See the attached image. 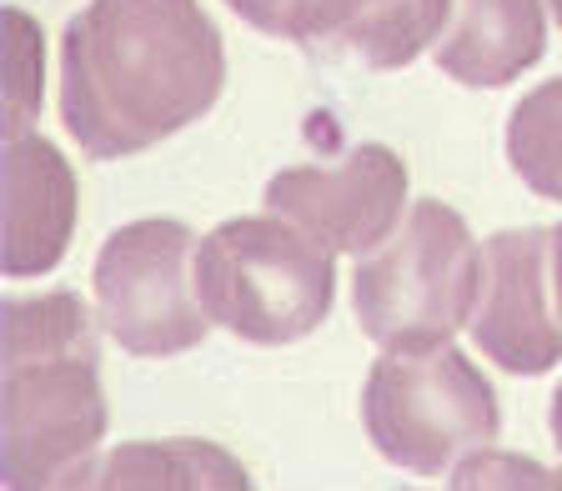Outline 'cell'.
Returning a JSON list of instances; mask_svg holds the SVG:
<instances>
[{"label":"cell","instance_id":"cell-1","mask_svg":"<svg viewBox=\"0 0 562 491\" xmlns=\"http://www.w3.org/2000/svg\"><path fill=\"white\" fill-rule=\"evenodd\" d=\"M222 85V31L196 0H91L60 41V121L91 161L151 151Z\"/></svg>","mask_w":562,"mask_h":491},{"label":"cell","instance_id":"cell-2","mask_svg":"<svg viewBox=\"0 0 562 491\" xmlns=\"http://www.w3.org/2000/svg\"><path fill=\"white\" fill-rule=\"evenodd\" d=\"M105 436L101 331L70 292L5 301V487H81Z\"/></svg>","mask_w":562,"mask_h":491},{"label":"cell","instance_id":"cell-3","mask_svg":"<svg viewBox=\"0 0 562 491\" xmlns=\"http://www.w3.org/2000/svg\"><path fill=\"white\" fill-rule=\"evenodd\" d=\"M196 292L206 316L232 336L286 346L327 321L337 271L331 251L271 210L222 221L196 246Z\"/></svg>","mask_w":562,"mask_h":491},{"label":"cell","instance_id":"cell-4","mask_svg":"<svg viewBox=\"0 0 562 491\" xmlns=\"http://www.w3.org/2000/svg\"><path fill=\"white\" fill-rule=\"evenodd\" d=\"M482 292V251L468 221L442 201H417L407 226L351 276L357 327L382 351L447 346L472 321Z\"/></svg>","mask_w":562,"mask_h":491},{"label":"cell","instance_id":"cell-5","mask_svg":"<svg viewBox=\"0 0 562 491\" xmlns=\"http://www.w3.org/2000/svg\"><path fill=\"white\" fill-rule=\"evenodd\" d=\"M362 426L392 467L447 477L462 456L492 446L503 411L472 356L447 341L432 351H386L367 376Z\"/></svg>","mask_w":562,"mask_h":491},{"label":"cell","instance_id":"cell-6","mask_svg":"<svg viewBox=\"0 0 562 491\" xmlns=\"http://www.w3.org/2000/svg\"><path fill=\"white\" fill-rule=\"evenodd\" d=\"M95 316L126 356H181L206 336V306L181 221H131L95 256Z\"/></svg>","mask_w":562,"mask_h":491},{"label":"cell","instance_id":"cell-7","mask_svg":"<svg viewBox=\"0 0 562 491\" xmlns=\"http://www.w3.org/2000/svg\"><path fill=\"white\" fill-rule=\"evenodd\" d=\"M267 210L306 231L331 256H372L402 226L407 165L386 146H357L337 165H292L271 175Z\"/></svg>","mask_w":562,"mask_h":491},{"label":"cell","instance_id":"cell-8","mask_svg":"<svg viewBox=\"0 0 562 491\" xmlns=\"http://www.w3.org/2000/svg\"><path fill=\"white\" fill-rule=\"evenodd\" d=\"M246 25L292 41L316 60L397 70L442 35L452 0H226Z\"/></svg>","mask_w":562,"mask_h":491},{"label":"cell","instance_id":"cell-9","mask_svg":"<svg viewBox=\"0 0 562 491\" xmlns=\"http://www.w3.org/2000/svg\"><path fill=\"white\" fill-rule=\"evenodd\" d=\"M552 231H497L482 251L472 341L513 376H542L562 362V321L548 301Z\"/></svg>","mask_w":562,"mask_h":491},{"label":"cell","instance_id":"cell-10","mask_svg":"<svg viewBox=\"0 0 562 491\" xmlns=\"http://www.w3.org/2000/svg\"><path fill=\"white\" fill-rule=\"evenodd\" d=\"M76 175L41 136H11L5 146V276H41L70 246Z\"/></svg>","mask_w":562,"mask_h":491},{"label":"cell","instance_id":"cell-11","mask_svg":"<svg viewBox=\"0 0 562 491\" xmlns=\"http://www.w3.org/2000/svg\"><path fill=\"white\" fill-rule=\"evenodd\" d=\"M542 46V0H452L437 35V66L462 85H507L538 66Z\"/></svg>","mask_w":562,"mask_h":491},{"label":"cell","instance_id":"cell-12","mask_svg":"<svg viewBox=\"0 0 562 491\" xmlns=\"http://www.w3.org/2000/svg\"><path fill=\"white\" fill-rule=\"evenodd\" d=\"M95 487H251L246 467L206 442H146L121 446L86 471Z\"/></svg>","mask_w":562,"mask_h":491},{"label":"cell","instance_id":"cell-13","mask_svg":"<svg viewBox=\"0 0 562 491\" xmlns=\"http://www.w3.org/2000/svg\"><path fill=\"white\" fill-rule=\"evenodd\" d=\"M507 161L532 196L562 201V76L517 101L507 121Z\"/></svg>","mask_w":562,"mask_h":491},{"label":"cell","instance_id":"cell-14","mask_svg":"<svg viewBox=\"0 0 562 491\" xmlns=\"http://www.w3.org/2000/svg\"><path fill=\"white\" fill-rule=\"evenodd\" d=\"M41 105V35L25 11H5V130L25 136Z\"/></svg>","mask_w":562,"mask_h":491},{"label":"cell","instance_id":"cell-15","mask_svg":"<svg viewBox=\"0 0 562 491\" xmlns=\"http://www.w3.org/2000/svg\"><path fill=\"white\" fill-rule=\"evenodd\" d=\"M552 306L562 321V226H552Z\"/></svg>","mask_w":562,"mask_h":491},{"label":"cell","instance_id":"cell-16","mask_svg":"<svg viewBox=\"0 0 562 491\" xmlns=\"http://www.w3.org/2000/svg\"><path fill=\"white\" fill-rule=\"evenodd\" d=\"M552 442H558V456H562V386L552 391Z\"/></svg>","mask_w":562,"mask_h":491},{"label":"cell","instance_id":"cell-17","mask_svg":"<svg viewBox=\"0 0 562 491\" xmlns=\"http://www.w3.org/2000/svg\"><path fill=\"white\" fill-rule=\"evenodd\" d=\"M548 5H552V15H558V25H562V0H548Z\"/></svg>","mask_w":562,"mask_h":491}]
</instances>
